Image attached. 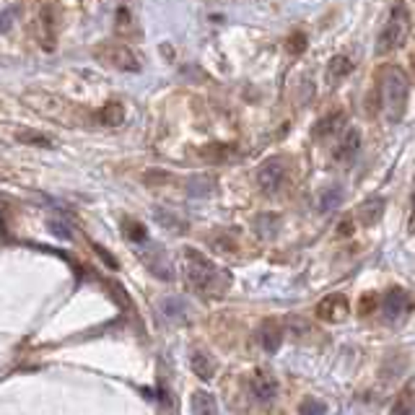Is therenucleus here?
<instances>
[{"instance_id": "17", "label": "nucleus", "mask_w": 415, "mask_h": 415, "mask_svg": "<svg viewBox=\"0 0 415 415\" xmlns=\"http://www.w3.org/2000/svg\"><path fill=\"white\" fill-rule=\"evenodd\" d=\"M156 218H158V224L164 226V228H171V231H177V234H182V231H185V224H182V221H177L171 213L166 215L164 211H158V213H156Z\"/></svg>"}, {"instance_id": "8", "label": "nucleus", "mask_w": 415, "mask_h": 415, "mask_svg": "<svg viewBox=\"0 0 415 415\" xmlns=\"http://www.w3.org/2000/svg\"><path fill=\"white\" fill-rule=\"evenodd\" d=\"M410 294L407 291H392L390 296L384 298V314L387 320H397V317H405L410 311Z\"/></svg>"}, {"instance_id": "22", "label": "nucleus", "mask_w": 415, "mask_h": 415, "mask_svg": "<svg viewBox=\"0 0 415 415\" xmlns=\"http://www.w3.org/2000/svg\"><path fill=\"white\" fill-rule=\"evenodd\" d=\"M161 309H164L166 314L171 317V314H177V311H179V301H174V298H171V301H164V304H161Z\"/></svg>"}, {"instance_id": "20", "label": "nucleus", "mask_w": 415, "mask_h": 415, "mask_svg": "<svg viewBox=\"0 0 415 415\" xmlns=\"http://www.w3.org/2000/svg\"><path fill=\"white\" fill-rule=\"evenodd\" d=\"M49 228H52V231H55V237H60V239H68V237H71L68 226L58 224V221H49Z\"/></svg>"}, {"instance_id": "21", "label": "nucleus", "mask_w": 415, "mask_h": 415, "mask_svg": "<svg viewBox=\"0 0 415 415\" xmlns=\"http://www.w3.org/2000/svg\"><path fill=\"white\" fill-rule=\"evenodd\" d=\"M94 249H96V252H99V254H102V260L107 262L109 268H117V262H115V257H112V254H109L107 249H104V247H99V244H94Z\"/></svg>"}, {"instance_id": "15", "label": "nucleus", "mask_w": 415, "mask_h": 415, "mask_svg": "<svg viewBox=\"0 0 415 415\" xmlns=\"http://www.w3.org/2000/svg\"><path fill=\"white\" fill-rule=\"evenodd\" d=\"M298 415H327V405L322 400H304L298 407Z\"/></svg>"}, {"instance_id": "7", "label": "nucleus", "mask_w": 415, "mask_h": 415, "mask_svg": "<svg viewBox=\"0 0 415 415\" xmlns=\"http://www.w3.org/2000/svg\"><path fill=\"white\" fill-rule=\"evenodd\" d=\"M252 394L262 400V403H268V400H273L275 394H278V381H275L273 374H268V371H257L254 377H252Z\"/></svg>"}, {"instance_id": "19", "label": "nucleus", "mask_w": 415, "mask_h": 415, "mask_svg": "<svg viewBox=\"0 0 415 415\" xmlns=\"http://www.w3.org/2000/svg\"><path fill=\"white\" fill-rule=\"evenodd\" d=\"M337 202H340V192H337V190H327V192H324V198L320 200V208H322V211H332V208H335Z\"/></svg>"}, {"instance_id": "14", "label": "nucleus", "mask_w": 415, "mask_h": 415, "mask_svg": "<svg viewBox=\"0 0 415 415\" xmlns=\"http://www.w3.org/2000/svg\"><path fill=\"white\" fill-rule=\"evenodd\" d=\"M410 394H413V387L407 384V387H405V394L397 400V405H394V415H413V397H410Z\"/></svg>"}, {"instance_id": "18", "label": "nucleus", "mask_w": 415, "mask_h": 415, "mask_svg": "<svg viewBox=\"0 0 415 415\" xmlns=\"http://www.w3.org/2000/svg\"><path fill=\"white\" fill-rule=\"evenodd\" d=\"M125 231H128V237H130L132 241H143V239H145V228H143L138 221H125Z\"/></svg>"}, {"instance_id": "3", "label": "nucleus", "mask_w": 415, "mask_h": 415, "mask_svg": "<svg viewBox=\"0 0 415 415\" xmlns=\"http://www.w3.org/2000/svg\"><path fill=\"white\" fill-rule=\"evenodd\" d=\"M407 34H410V13H407V8L400 3V5L392 8L390 19H387V24L381 29L377 52H379V55H387L392 49H397L405 39H407Z\"/></svg>"}, {"instance_id": "4", "label": "nucleus", "mask_w": 415, "mask_h": 415, "mask_svg": "<svg viewBox=\"0 0 415 415\" xmlns=\"http://www.w3.org/2000/svg\"><path fill=\"white\" fill-rule=\"evenodd\" d=\"M317 317L324 322H343L348 317V298L343 294H332L324 296L317 307Z\"/></svg>"}, {"instance_id": "9", "label": "nucleus", "mask_w": 415, "mask_h": 415, "mask_svg": "<svg viewBox=\"0 0 415 415\" xmlns=\"http://www.w3.org/2000/svg\"><path fill=\"white\" fill-rule=\"evenodd\" d=\"M104 55H107L109 62H112L115 68H119V71H141L138 58H135L128 47H109Z\"/></svg>"}, {"instance_id": "6", "label": "nucleus", "mask_w": 415, "mask_h": 415, "mask_svg": "<svg viewBox=\"0 0 415 415\" xmlns=\"http://www.w3.org/2000/svg\"><path fill=\"white\" fill-rule=\"evenodd\" d=\"M145 265H148V270L154 275H158L161 281H171V278H174L171 262H169V257L164 254V249L156 247V244H148V249H145Z\"/></svg>"}, {"instance_id": "16", "label": "nucleus", "mask_w": 415, "mask_h": 415, "mask_svg": "<svg viewBox=\"0 0 415 415\" xmlns=\"http://www.w3.org/2000/svg\"><path fill=\"white\" fill-rule=\"evenodd\" d=\"M379 211H381V200H368V205H364L361 208V221L364 224H374L377 218H379Z\"/></svg>"}, {"instance_id": "5", "label": "nucleus", "mask_w": 415, "mask_h": 415, "mask_svg": "<svg viewBox=\"0 0 415 415\" xmlns=\"http://www.w3.org/2000/svg\"><path fill=\"white\" fill-rule=\"evenodd\" d=\"M283 179H285V169L281 161H268V164L260 166V171H257L260 187L265 192H270V195L283 187Z\"/></svg>"}, {"instance_id": "12", "label": "nucleus", "mask_w": 415, "mask_h": 415, "mask_svg": "<svg viewBox=\"0 0 415 415\" xmlns=\"http://www.w3.org/2000/svg\"><path fill=\"white\" fill-rule=\"evenodd\" d=\"M190 366H192V371H195V374H198V377H200L202 381H211V379H213V374H215L213 361L205 356L202 351H195V353H192Z\"/></svg>"}, {"instance_id": "11", "label": "nucleus", "mask_w": 415, "mask_h": 415, "mask_svg": "<svg viewBox=\"0 0 415 415\" xmlns=\"http://www.w3.org/2000/svg\"><path fill=\"white\" fill-rule=\"evenodd\" d=\"M192 415H218V405L211 392H195L190 400Z\"/></svg>"}, {"instance_id": "10", "label": "nucleus", "mask_w": 415, "mask_h": 415, "mask_svg": "<svg viewBox=\"0 0 415 415\" xmlns=\"http://www.w3.org/2000/svg\"><path fill=\"white\" fill-rule=\"evenodd\" d=\"M358 143H361V135H358V130L348 128V130H345V135L340 138V143H337V148H335V158H337V161H351V158L356 156V151H358Z\"/></svg>"}, {"instance_id": "13", "label": "nucleus", "mask_w": 415, "mask_h": 415, "mask_svg": "<svg viewBox=\"0 0 415 415\" xmlns=\"http://www.w3.org/2000/svg\"><path fill=\"white\" fill-rule=\"evenodd\" d=\"M262 345H265L268 353H273L275 348L281 345V327H278V324L268 322V324L262 327Z\"/></svg>"}, {"instance_id": "2", "label": "nucleus", "mask_w": 415, "mask_h": 415, "mask_svg": "<svg viewBox=\"0 0 415 415\" xmlns=\"http://www.w3.org/2000/svg\"><path fill=\"white\" fill-rule=\"evenodd\" d=\"M407 94H410V83L400 68H390L381 78V107L390 122H397L403 117L405 104H407Z\"/></svg>"}, {"instance_id": "1", "label": "nucleus", "mask_w": 415, "mask_h": 415, "mask_svg": "<svg viewBox=\"0 0 415 415\" xmlns=\"http://www.w3.org/2000/svg\"><path fill=\"white\" fill-rule=\"evenodd\" d=\"M185 265H187V281L202 296H221L228 285V275L218 270L213 262L198 249H185Z\"/></svg>"}]
</instances>
